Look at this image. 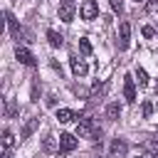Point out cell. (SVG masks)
<instances>
[{
	"instance_id": "cell-12",
	"label": "cell",
	"mask_w": 158,
	"mask_h": 158,
	"mask_svg": "<svg viewBox=\"0 0 158 158\" xmlns=\"http://www.w3.org/2000/svg\"><path fill=\"white\" fill-rule=\"evenodd\" d=\"M118 116H121V104H118V101H111V104L106 106V118H109V121H116Z\"/></svg>"
},
{
	"instance_id": "cell-7",
	"label": "cell",
	"mask_w": 158,
	"mask_h": 158,
	"mask_svg": "<svg viewBox=\"0 0 158 158\" xmlns=\"http://www.w3.org/2000/svg\"><path fill=\"white\" fill-rule=\"evenodd\" d=\"M123 96H126L128 104L136 101V84H133V77H131V74L123 77Z\"/></svg>"
},
{
	"instance_id": "cell-24",
	"label": "cell",
	"mask_w": 158,
	"mask_h": 158,
	"mask_svg": "<svg viewBox=\"0 0 158 158\" xmlns=\"http://www.w3.org/2000/svg\"><path fill=\"white\" fill-rule=\"evenodd\" d=\"M153 35H156V30H153L151 25H146V27H143V37H153Z\"/></svg>"
},
{
	"instance_id": "cell-19",
	"label": "cell",
	"mask_w": 158,
	"mask_h": 158,
	"mask_svg": "<svg viewBox=\"0 0 158 158\" xmlns=\"http://www.w3.org/2000/svg\"><path fill=\"white\" fill-rule=\"evenodd\" d=\"M136 77H138V86H148V74H146V69H136Z\"/></svg>"
},
{
	"instance_id": "cell-21",
	"label": "cell",
	"mask_w": 158,
	"mask_h": 158,
	"mask_svg": "<svg viewBox=\"0 0 158 158\" xmlns=\"http://www.w3.org/2000/svg\"><path fill=\"white\" fill-rule=\"evenodd\" d=\"M141 114L148 118V116L153 114V104H151V101H143V106H141Z\"/></svg>"
},
{
	"instance_id": "cell-14",
	"label": "cell",
	"mask_w": 158,
	"mask_h": 158,
	"mask_svg": "<svg viewBox=\"0 0 158 158\" xmlns=\"http://www.w3.org/2000/svg\"><path fill=\"white\" fill-rule=\"evenodd\" d=\"M37 123H40V118H30V121L25 123V128H22V133H20V141H25V138H30V136H32V131L37 128Z\"/></svg>"
},
{
	"instance_id": "cell-17",
	"label": "cell",
	"mask_w": 158,
	"mask_h": 158,
	"mask_svg": "<svg viewBox=\"0 0 158 158\" xmlns=\"http://www.w3.org/2000/svg\"><path fill=\"white\" fill-rule=\"evenodd\" d=\"M17 114V106H15V99H7V104H5V116L7 118H12Z\"/></svg>"
},
{
	"instance_id": "cell-20",
	"label": "cell",
	"mask_w": 158,
	"mask_h": 158,
	"mask_svg": "<svg viewBox=\"0 0 158 158\" xmlns=\"http://www.w3.org/2000/svg\"><path fill=\"white\" fill-rule=\"evenodd\" d=\"M42 148L49 153V151H54V136H44V143H42Z\"/></svg>"
},
{
	"instance_id": "cell-10",
	"label": "cell",
	"mask_w": 158,
	"mask_h": 158,
	"mask_svg": "<svg viewBox=\"0 0 158 158\" xmlns=\"http://www.w3.org/2000/svg\"><path fill=\"white\" fill-rule=\"evenodd\" d=\"M5 20H7V27H10V35L20 42V37H22V30L17 27V20L12 17V12H5Z\"/></svg>"
},
{
	"instance_id": "cell-23",
	"label": "cell",
	"mask_w": 158,
	"mask_h": 158,
	"mask_svg": "<svg viewBox=\"0 0 158 158\" xmlns=\"http://www.w3.org/2000/svg\"><path fill=\"white\" fill-rule=\"evenodd\" d=\"M109 2H111V7H114L116 12H121V10H123V0H109Z\"/></svg>"
},
{
	"instance_id": "cell-5",
	"label": "cell",
	"mask_w": 158,
	"mask_h": 158,
	"mask_svg": "<svg viewBox=\"0 0 158 158\" xmlns=\"http://www.w3.org/2000/svg\"><path fill=\"white\" fill-rule=\"evenodd\" d=\"M79 15H81V20H94V17L99 15V5H96V0H84L81 7H79Z\"/></svg>"
},
{
	"instance_id": "cell-18",
	"label": "cell",
	"mask_w": 158,
	"mask_h": 158,
	"mask_svg": "<svg viewBox=\"0 0 158 158\" xmlns=\"http://www.w3.org/2000/svg\"><path fill=\"white\" fill-rule=\"evenodd\" d=\"M79 49H81V54L89 57V54H91V42H89L86 37H81V40H79Z\"/></svg>"
},
{
	"instance_id": "cell-4",
	"label": "cell",
	"mask_w": 158,
	"mask_h": 158,
	"mask_svg": "<svg viewBox=\"0 0 158 158\" xmlns=\"http://www.w3.org/2000/svg\"><path fill=\"white\" fill-rule=\"evenodd\" d=\"M77 143H79L77 136H72V133H62V136H59V148H57V151H59L62 156H64V153H72V151L77 148Z\"/></svg>"
},
{
	"instance_id": "cell-1",
	"label": "cell",
	"mask_w": 158,
	"mask_h": 158,
	"mask_svg": "<svg viewBox=\"0 0 158 158\" xmlns=\"http://www.w3.org/2000/svg\"><path fill=\"white\" fill-rule=\"evenodd\" d=\"M77 133H79L81 138H91V141L101 138V128H99V123H96L94 118H81L79 126H77Z\"/></svg>"
},
{
	"instance_id": "cell-25",
	"label": "cell",
	"mask_w": 158,
	"mask_h": 158,
	"mask_svg": "<svg viewBox=\"0 0 158 158\" xmlns=\"http://www.w3.org/2000/svg\"><path fill=\"white\" fill-rule=\"evenodd\" d=\"M156 5H158V0H151V2H148V10H153Z\"/></svg>"
},
{
	"instance_id": "cell-22",
	"label": "cell",
	"mask_w": 158,
	"mask_h": 158,
	"mask_svg": "<svg viewBox=\"0 0 158 158\" xmlns=\"http://www.w3.org/2000/svg\"><path fill=\"white\" fill-rule=\"evenodd\" d=\"M74 94H77V96H91V91L84 89V86H74Z\"/></svg>"
},
{
	"instance_id": "cell-27",
	"label": "cell",
	"mask_w": 158,
	"mask_h": 158,
	"mask_svg": "<svg viewBox=\"0 0 158 158\" xmlns=\"http://www.w3.org/2000/svg\"><path fill=\"white\" fill-rule=\"evenodd\" d=\"M136 158H138V156H136Z\"/></svg>"
},
{
	"instance_id": "cell-6",
	"label": "cell",
	"mask_w": 158,
	"mask_h": 158,
	"mask_svg": "<svg viewBox=\"0 0 158 158\" xmlns=\"http://www.w3.org/2000/svg\"><path fill=\"white\" fill-rule=\"evenodd\" d=\"M74 12H77L74 0H62V5H59V20L72 22V20H74Z\"/></svg>"
},
{
	"instance_id": "cell-16",
	"label": "cell",
	"mask_w": 158,
	"mask_h": 158,
	"mask_svg": "<svg viewBox=\"0 0 158 158\" xmlns=\"http://www.w3.org/2000/svg\"><path fill=\"white\" fill-rule=\"evenodd\" d=\"M12 143H15V136H12L10 128H5V131H2V146H5V151H10Z\"/></svg>"
},
{
	"instance_id": "cell-11",
	"label": "cell",
	"mask_w": 158,
	"mask_h": 158,
	"mask_svg": "<svg viewBox=\"0 0 158 158\" xmlns=\"http://www.w3.org/2000/svg\"><path fill=\"white\" fill-rule=\"evenodd\" d=\"M57 118H59V123H69V121L79 118V114L72 111V109H59V111H57Z\"/></svg>"
},
{
	"instance_id": "cell-26",
	"label": "cell",
	"mask_w": 158,
	"mask_h": 158,
	"mask_svg": "<svg viewBox=\"0 0 158 158\" xmlns=\"http://www.w3.org/2000/svg\"><path fill=\"white\" fill-rule=\"evenodd\" d=\"M156 94H158V84H156Z\"/></svg>"
},
{
	"instance_id": "cell-9",
	"label": "cell",
	"mask_w": 158,
	"mask_h": 158,
	"mask_svg": "<svg viewBox=\"0 0 158 158\" xmlns=\"http://www.w3.org/2000/svg\"><path fill=\"white\" fill-rule=\"evenodd\" d=\"M15 57H17V62H20V64L35 67V57H32V52H30V49H25V47H17V49H15Z\"/></svg>"
},
{
	"instance_id": "cell-8",
	"label": "cell",
	"mask_w": 158,
	"mask_h": 158,
	"mask_svg": "<svg viewBox=\"0 0 158 158\" xmlns=\"http://www.w3.org/2000/svg\"><path fill=\"white\" fill-rule=\"evenodd\" d=\"M141 151L148 156V158H158V138H146L141 143Z\"/></svg>"
},
{
	"instance_id": "cell-15",
	"label": "cell",
	"mask_w": 158,
	"mask_h": 158,
	"mask_svg": "<svg viewBox=\"0 0 158 158\" xmlns=\"http://www.w3.org/2000/svg\"><path fill=\"white\" fill-rule=\"evenodd\" d=\"M47 40H49L52 47H62V44H64V37H62L59 32H54V30H47Z\"/></svg>"
},
{
	"instance_id": "cell-3",
	"label": "cell",
	"mask_w": 158,
	"mask_h": 158,
	"mask_svg": "<svg viewBox=\"0 0 158 158\" xmlns=\"http://www.w3.org/2000/svg\"><path fill=\"white\" fill-rule=\"evenodd\" d=\"M128 44H131V22L123 20L118 25V47L121 49H128Z\"/></svg>"
},
{
	"instance_id": "cell-13",
	"label": "cell",
	"mask_w": 158,
	"mask_h": 158,
	"mask_svg": "<svg viewBox=\"0 0 158 158\" xmlns=\"http://www.w3.org/2000/svg\"><path fill=\"white\" fill-rule=\"evenodd\" d=\"M72 72L77 74V77H84L86 72H89V67L81 62V59H77V57H72Z\"/></svg>"
},
{
	"instance_id": "cell-2",
	"label": "cell",
	"mask_w": 158,
	"mask_h": 158,
	"mask_svg": "<svg viewBox=\"0 0 158 158\" xmlns=\"http://www.w3.org/2000/svg\"><path fill=\"white\" fill-rule=\"evenodd\" d=\"M126 151H128V143L123 138H114L109 143V158H126Z\"/></svg>"
}]
</instances>
